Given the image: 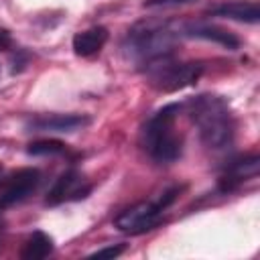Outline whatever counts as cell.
<instances>
[{
  "label": "cell",
  "instance_id": "obj_13",
  "mask_svg": "<svg viewBox=\"0 0 260 260\" xmlns=\"http://www.w3.org/2000/svg\"><path fill=\"white\" fill-rule=\"evenodd\" d=\"M51 252H53V238L47 236L45 232L37 230L22 244L20 258H24V260H41V258H47Z\"/></svg>",
  "mask_w": 260,
  "mask_h": 260
},
{
  "label": "cell",
  "instance_id": "obj_6",
  "mask_svg": "<svg viewBox=\"0 0 260 260\" xmlns=\"http://www.w3.org/2000/svg\"><path fill=\"white\" fill-rule=\"evenodd\" d=\"M91 191V183H87L79 171L69 169L53 183V187L47 193V205H59L63 201H77L87 197Z\"/></svg>",
  "mask_w": 260,
  "mask_h": 260
},
{
  "label": "cell",
  "instance_id": "obj_12",
  "mask_svg": "<svg viewBox=\"0 0 260 260\" xmlns=\"http://www.w3.org/2000/svg\"><path fill=\"white\" fill-rule=\"evenodd\" d=\"M110 32L106 26H91L87 30H79L73 37V51L79 57H91L106 45Z\"/></svg>",
  "mask_w": 260,
  "mask_h": 260
},
{
  "label": "cell",
  "instance_id": "obj_9",
  "mask_svg": "<svg viewBox=\"0 0 260 260\" xmlns=\"http://www.w3.org/2000/svg\"><path fill=\"white\" fill-rule=\"evenodd\" d=\"M41 185V171L39 169H20L16 171L4 191L0 193V209H6L10 205H16L20 201H24L28 195H32L37 191V187Z\"/></svg>",
  "mask_w": 260,
  "mask_h": 260
},
{
  "label": "cell",
  "instance_id": "obj_10",
  "mask_svg": "<svg viewBox=\"0 0 260 260\" xmlns=\"http://www.w3.org/2000/svg\"><path fill=\"white\" fill-rule=\"evenodd\" d=\"M181 35L203 39V41H211V43L221 45L223 49H230V51H236L240 47V39L234 32H230V30H225L221 26L209 24V22H187V24H183Z\"/></svg>",
  "mask_w": 260,
  "mask_h": 260
},
{
  "label": "cell",
  "instance_id": "obj_3",
  "mask_svg": "<svg viewBox=\"0 0 260 260\" xmlns=\"http://www.w3.org/2000/svg\"><path fill=\"white\" fill-rule=\"evenodd\" d=\"M183 104H167L154 112L142 128V148L156 162H175L183 152V136L177 130V118Z\"/></svg>",
  "mask_w": 260,
  "mask_h": 260
},
{
  "label": "cell",
  "instance_id": "obj_2",
  "mask_svg": "<svg viewBox=\"0 0 260 260\" xmlns=\"http://www.w3.org/2000/svg\"><path fill=\"white\" fill-rule=\"evenodd\" d=\"M177 39H179V30H175L171 22L150 18L136 22L128 30L122 49L128 59L144 67L160 57L173 55V47Z\"/></svg>",
  "mask_w": 260,
  "mask_h": 260
},
{
  "label": "cell",
  "instance_id": "obj_11",
  "mask_svg": "<svg viewBox=\"0 0 260 260\" xmlns=\"http://www.w3.org/2000/svg\"><path fill=\"white\" fill-rule=\"evenodd\" d=\"M209 14L223 16V18L238 20V22L256 24L260 18V6L256 0H230V2H221V4L213 6L209 10Z\"/></svg>",
  "mask_w": 260,
  "mask_h": 260
},
{
  "label": "cell",
  "instance_id": "obj_5",
  "mask_svg": "<svg viewBox=\"0 0 260 260\" xmlns=\"http://www.w3.org/2000/svg\"><path fill=\"white\" fill-rule=\"evenodd\" d=\"M142 71L146 73L148 83L154 89L171 93V91H179L183 87L193 85L201 77L203 65L193 61H175L173 55H167L144 65Z\"/></svg>",
  "mask_w": 260,
  "mask_h": 260
},
{
  "label": "cell",
  "instance_id": "obj_7",
  "mask_svg": "<svg viewBox=\"0 0 260 260\" xmlns=\"http://www.w3.org/2000/svg\"><path fill=\"white\" fill-rule=\"evenodd\" d=\"M89 124V118L83 114H39L26 120V132H63L71 134Z\"/></svg>",
  "mask_w": 260,
  "mask_h": 260
},
{
  "label": "cell",
  "instance_id": "obj_4",
  "mask_svg": "<svg viewBox=\"0 0 260 260\" xmlns=\"http://www.w3.org/2000/svg\"><path fill=\"white\" fill-rule=\"evenodd\" d=\"M179 191H181V187L175 185V187H169L162 193H158L154 199L140 201V203L124 209L114 219V225L120 232L130 234V236H138V234L154 230L156 225H160V221L165 217V211L173 205V201L177 199Z\"/></svg>",
  "mask_w": 260,
  "mask_h": 260
},
{
  "label": "cell",
  "instance_id": "obj_8",
  "mask_svg": "<svg viewBox=\"0 0 260 260\" xmlns=\"http://www.w3.org/2000/svg\"><path fill=\"white\" fill-rule=\"evenodd\" d=\"M258 169H260V158H258L256 152L230 160V162L225 165L223 173H221L219 179H217L219 191H221V193H232V191H236V189H238L240 185H244L246 181L256 179Z\"/></svg>",
  "mask_w": 260,
  "mask_h": 260
},
{
  "label": "cell",
  "instance_id": "obj_16",
  "mask_svg": "<svg viewBox=\"0 0 260 260\" xmlns=\"http://www.w3.org/2000/svg\"><path fill=\"white\" fill-rule=\"evenodd\" d=\"M193 0H144V6H179Z\"/></svg>",
  "mask_w": 260,
  "mask_h": 260
},
{
  "label": "cell",
  "instance_id": "obj_14",
  "mask_svg": "<svg viewBox=\"0 0 260 260\" xmlns=\"http://www.w3.org/2000/svg\"><path fill=\"white\" fill-rule=\"evenodd\" d=\"M26 152L32 156H55V154H65L67 144H63L59 140H37V142L28 144Z\"/></svg>",
  "mask_w": 260,
  "mask_h": 260
},
{
  "label": "cell",
  "instance_id": "obj_17",
  "mask_svg": "<svg viewBox=\"0 0 260 260\" xmlns=\"http://www.w3.org/2000/svg\"><path fill=\"white\" fill-rule=\"evenodd\" d=\"M0 175H2V165H0Z\"/></svg>",
  "mask_w": 260,
  "mask_h": 260
},
{
  "label": "cell",
  "instance_id": "obj_1",
  "mask_svg": "<svg viewBox=\"0 0 260 260\" xmlns=\"http://www.w3.org/2000/svg\"><path fill=\"white\" fill-rule=\"evenodd\" d=\"M187 114L197 126L201 142L211 150H221L232 144L236 120L228 102L219 95H197L187 102Z\"/></svg>",
  "mask_w": 260,
  "mask_h": 260
},
{
  "label": "cell",
  "instance_id": "obj_15",
  "mask_svg": "<svg viewBox=\"0 0 260 260\" xmlns=\"http://www.w3.org/2000/svg\"><path fill=\"white\" fill-rule=\"evenodd\" d=\"M124 250H126V246H124V244H118V246L100 248V250H95L91 256H93V258H116V256H120Z\"/></svg>",
  "mask_w": 260,
  "mask_h": 260
},
{
  "label": "cell",
  "instance_id": "obj_18",
  "mask_svg": "<svg viewBox=\"0 0 260 260\" xmlns=\"http://www.w3.org/2000/svg\"><path fill=\"white\" fill-rule=\"evenodd\" d=\"M0 232H2V228H0Z\"/></svg>",
  "mask_w": 260,
  "mask_h": 260
}]
</instances>
